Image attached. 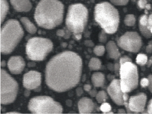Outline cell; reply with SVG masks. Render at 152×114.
<instances>
[{
  "mask_svg": "<svg viewBox=\"0 0 152 114\" xmlns=\"http://www.w3.org/2000/svg\"><path fill=\"white\" fill-rule=\"evenodd\" d=\"M82 68V59L76 53L65 51L58 54L47 64L46 84L56 92L68 91L79 83Z\"/></svg>",
  "mask_w": 152,
  "mask_h": 114,
  "instance_id": "1",
  "label": "cell"
},
{
  "mask_svg": "<svg viewBox=\"0 0 152 114\" xmlns=\"http://www.w3.org/2000/svg\"><path fill=\"white\" fill-rule=\"evenodd\" d=\"M64 7L58 0H42L35 11V21L39 26L51 29L63 21Z\"/></svg>",
  "mask_w": 152,
  "mask_h": 114,
  "instance_id": "2",
  "label": "cell"
},
{
  "mask_svg": "<svg viewBox=\"0 0 152 114\" xmlns=\"http://www.w3.org/2000/svg\"><path fill=\"white\" fill-rule=\"evenodd\" d=\"M94 18L106 33L113 34L117 30L120 23L119 13L110 3L104 2L96 4Z\"/></svg>",
  "mask_w": 152,
  "mask_h": 114,
  "instance_id": "3",
  "label": "cell"
},
{
  "mask_svg": "<svg viewBox=\"0 0 152 114\" xmlns=\"http://www.w3.org/2000/svg\"><path fill=\"white\" fill-rule=\"evenodd\" d=\"M24 32L16 20L7 21L1 29V52L10 54L21 40Z\"/></svg>",
  "mask_w": 152,
  "mask_h": 114,
  "instance_id": "4",
  "label": "cell"
},
{
  "mask_svg": "<svg viewBox=\"0 0 152 114\" xmlns=\"http://www.w3.org/2000/svg\"><path fill=\"white\" fill-rule=\"evenodd\" d=\"M88 17V10L83 4L79 3L69 6L66 18V25L77 40L81 38Z\"/></svg>",
  "mask_w": 152,
  "mask_h": 114,
  "instance_id": "5",
  "label": "cell"
},
{
  "mask_svg": "<svg viewBox=\"0 0 152 114\" xmlns=\"http://www.w3.org/2000/svg\"><path fill=\"white\" fill-rule=\"evenodd\" d=\"M53 48L50 39L43 38H30L26 45V53L28 59L34 61H42L46 58Z\"/></svg>",
  "mask_w": 152,
  "mask_h": 114,
  "instance_id": "6",
  "label": "cell"
},
{
  "mask_svg": "<svg viewBox=\"0 0 152 114\" xmlns=\"http://www.w3.org/2000/svg\"><path fill=\"white\" fill-rule=\"evenodd\" d=\"M28 109L33 114H62L63 110L59 103L48 96H38L29 100Z\"/></svg>",
  "mask_w": 152,
  "mask_h": 114,
  "instance_id": "7",
  "label": "cell"
},
{
  "mask_svg": "<svg viewBox=\"0 0 152 114\" xmlns=\"http://www.w3.org/2000/svg\"><path fill=\"white\" fill-rule=\"evenodd\" d=\"M120 82L124 93L132 92L138 85V69L132 62H126L120 66Z\"/></svg>",
  "mask_w": 152,
  "mask_h": 114,
  "instance_id": "8",
  "label": "cell"
},
{
  "mask_svg": "<svg viewBox=\"0 0 152 114\" xmlns=\"http://www.w3.org/2000/svg\"><path fill=\"white\" fill-rule=\"evenodd\" d=\"M18 84L5 70L1 69V104L4 105L15 100L18 92Z\"/></svg>",
  "mask_w": 152,
  "mask_h": 114,
  "instance_id": "9",
  "label": "cell"
},
{
  "mask_svg": "<svg viewBox=\"0 0 152 114\" xmlns=\"http://www.w3.org/2000/svg\"><path fill=\"white\" fill-rule=\"evenodd\" d=\"M117 44L124 51L137 53L142 47V39L137 33L127 32L119 38Z\"/></svg>",
  "mask_w": 152,
  "mask_h": 114,
  "instance_id": "10",
  "label": "cell"
},
{
  "mask_svg": "<svg viewBox=\"0 0 152 114\" xmlns=\"http://www.w3.org/2000/svg\"><path fill=\"white\" fill-rule=\"evenodd\" d=\"M107 91L112 100L117 105H124L125 103L128 102V94L122 90L120 79L113 80L107 88Z\"/></svg>",
  "mask_w": 152,
  "mask_h": 114,
  "instance_id": "11",
  "label": "cell"
},
{
  "mask_svg": "<svg viewBox=\"0 0 152 114\" xmlns=\"http://www.w3.org/2000/svg\"><path fill=\"white\" fill-rule=\"evenodd\" d=\"M41 74L37 71H31L24 74L23 78V87L28 90L40 89Z\"/></svg>",
  "mask_w": 152,
  "mask_h": 114,
  "instance_id": "12",
  "label": "cell"
},
{
  "mask_svg": "<svg viewBox=\"0 0 152 114\" xmlns=\"http://www.w3.org/2000/svg\"><path fill=\"white\" fill-rule=\"evenodd\" d=\"M147 97L144 93H139L132 96L128 100V107L132 112L142 113L144 111L147 102Z\"/></svg>",
  "mask_w": 152,
  "mask_h": 114,
  "instance_id": "13",
  "label": "cell"
},
{
  "mask_svg": "<svg viewBox=\"0 0 152 114\" xmlns=\"http://www.w3.org/2000/svg\"><path fill=\"white\" fill-rule=\"evenodd\" d=\"M7 66L12 73L17 74L21 73L23 71L26 63L22 57L16 56L9 59Z\"/></svg>",
  "mask_w": 152,
  "mask_h": 114,
  "instance_id": "14",
  "label": "cell"
},
{
  "mask_svg": "<svg viewBox=\"0 0 152 114\" xmlns=\"http://www.w3.org/2000/svg\"><path fill=\"white\" fill-rule=\"evenodd\" d=\"M78 106L80 114H91L94 110L95 104L91 99L84 97L79 100Z\"/></svg>",
  "mask_w": 152,
  "mask_h": 114,
  "instance_id": "15",
  "label": "cell"
},
{
  "mask_svg": "<svg viewBox=\"0 0 152 114\" xmlns=\"http://www.w3.org/2000/svg\"><path fill=\"white\" fill-rule=\"evenodd\" d=\"M10 2L14 9L19 12H28L32 8L29 0H10Z\"/></svg>",
  "mask_w": 152,
  "mask_h": 114,
  "instance_id": "16",
  "label": "cell"
},
{
  "mask_svg": "<svg viewBox=\"0 0 152 114\" xmlns=\"http://www.w3.org/2000/svg\"><path fill=\"white\" fill-rule=\"evenodd\" d=\"M106 49L110 58L117 60L121 56L117 45L113 41H110L107 43L106 46Z\"/></svg>",
  "mask_w": 152,
  "mask_h": 114,
  "instance_id": "17",
  "label": "cell"
},
{
  "mask_svg": "<svg viewBox=\"0 0 152 114\" xmlns=\"http://www.w3.org/2000/svg\"><path fill=\"white\" fill-rule=\"evenodd\" d=\"M148 16L147 15H142L139 19V28L141 33L146 38H149L152 36V33L147 28Z\"/></svg>",
  "mask_w": 152,
  "mask_h": 114,
  "instance_id": "18",
  "label": "cell"
},
{
  "mask_svg": "<svg viewBox=\"0 0 152 114\" xmlns=\"http://www.w3.org/2000/svg\"><path fill=\"white\" fill-rule=\"evenodd\" d=\"M91 79L93 85L95 87L104 86L105 81L104 74L100 72L94 73L91 76Z\"/></svg>",
  "mask_w": 152,
  "mask_h": 114,
  "instance_id": "19",
  "label": "cell"
},
{
  "mask_svg": "<svg viewBox=\"0 0 152 114\" xmlns=\"http://www.w3.org/2000/svg\"><path fill=\"white\" fill-rule=\"evenodd\" d=\"M20 21L28 32L31 34H34L36 33L37 31V28L30 21L27 17H21Z\"/></svg>",
  "mask_w": 152,
  "mask_h": 114,
  "instance_id": "20",
  "label": "cell"
},
{
  "mask_svg": "<svg viewBox=\"0 0 152 114\" xmlns=\"http://www.w3.org/2000/svg\"><path fill=\"white\" fill-rule=\"evenodd\" d=\"M89 68L91 71H98L102 67V62L97 58H92L89 63Z\"/></svg>",
  "mask_w": 152,
  "mask_h": 114,
  "instance_id": "21",
  "label": "cell"
},
{
  "mask_svg": "<svg viewBox=\"0 0 152 114\" xmlns=\"http://www.w3.org/2000/svg\"><path fill=\"white\" fill-rule=\"evenodd\" d=\"M8 4L6 0H1V23L5 18L8 10Z\"/></svg>",
  "mask_w": 152,
  "mask_h": 114,
  "instance_id": "22",
  "label": "cell"
},
{
  "mask_svg": "<svg viewBox=\"0 0 152 114\" xmlns=\"http://www.w3.org/2000/svg\"><path fill=\"white\" fill-rule=\"evenodd\" d=\"M148 57L147 55L143 54H139L137 56L136 61L138 65L143 66L146 65L148 62Z\"/></svg>",
  "mask_w": 152,
  "mask_h": 114,
  "instance_id": "23",
  "label": "cell"
},
{
  "mask_svg": "<svg viewBox=\"0 0 152 114\" xmlns=\"http://www.w3.org/2000/svg\"><path fill=\"white\" fill-rule=\"evenodd\" d=\"M124 23L127 26H134L136 23V18L133 14H128L126 16L124 19Z\"/></svg>",
  "mask_w": 152,
  "mask_h": 114,
  "instance_id": "24",
  "label": "cell"
},
{
  "mask_svg": "<svg viewBox=\"0 0 152 114\" xmlns=\"http://www.w3.org/2000/svg\"><path fill=\"white\" fill-rule=\"evenodd\" d=\"M97 102L100 104L104 103L107 99V95L106 92L104 90L99 91L96 96Z\"/></svg>",
  "mask_w": 152,
  "mask_h": 114,
  "instance_id": "25",
  "label": "cell"
},
{
  "mask_svg": "<svg viewBox=\"0 0 152 114\" xmlns=\"http://www.w3.org/2000/svg\"><path fill=\"white\" fill-rule=\"evenodd\" d=\"M105 48L103 46H97L95 47L94 52L97 56H102L104 54Z\"/></svg>",
  "mask_w": 152,
  "mask_h": 114,
  "instance_id": "26",
  "label": "cell"
},
{
  "mask_svg": "<svg viewBox=\"0 0 152 114\" xmlns=\"http://www.w3.org/2000/svg\"><path fill=\"white\" fill-rule=\"evenodd\" d=\"M138 7L141 9H143L146 8L147 10H149L151 9V5L150 4H148L146 0H139L137 2Z\"/></svg>",
  "mask_w": 152,
  "mask_h": 114,
  "instance_id": "27",
  "label": "cell"
},
{
  "mask_svg": "<svg viewBox=\"0 0 152 114\" xmlns=\"http://www.w3.org/2000/svg\"><path fill=\"white\" fill-rule=\"evenodd\" d=\"M100 109L103 112V113H104L105 112L111 111L112 108L110 104L104 102V103H102V105L100 107Z\"/></svg>",
  "mask_w": 152,
  "mask_h": 114,
  "instance_id": "28",
  "label": "cell"
},
{
  "mask_svg": "<svg viewBox=\"0 0 152 114\" xmlns=\"http://www.w3.org/2000/svg\"><path fill=\"white\" fill-rule=\"evenodd\" d=\"M112 3L116 6L126 5L129 0H110Z\"/></svg>",
  "mask_w": 152,
  "mask_h": 114,
  "instance_id": "29",
  "label": "cell"
},
{
  "mask_svg": "<svg viewBox=\"0 0 152 114\" xmlns=\"http://www.w3.org/2000/svg\"><path fill=\"white\" fill-rule=\"evenodd\" d=\"M149 84V81L148 78H144L141 79V81H140L141 87L142 88H146V87H148Z\"/></svg>",
  "mask_w": 152,
  "mask_h": 114,
  "instance_id": "30",
  "label": "cell"
},
{
  "mask_svg": "<svg viewBox=\"0 0 152 114\" xmlns=\"http://www.w3.org/2000/svg\"><path fill=\"white\" fill-rule=\"evenodd\" d=\"M147 28L150 32L152 33V14H150L148 16V23H147Z\"/></svg>",
  "mask_w": 152,
  "mask_h": 114,
  "instance_id": "31",
  "label": "cell"
},
{
  "mask_svg": "<svg viewBox=\"0 0 152 114\" xmlns=\"http://www.w3.org/2000/svg\"><path fill=\"white\" fill-rule=\"evenodd\" d=\"M132 62V59L129 57H127V56H125V57H121L120 58V66L122 64H123L124 63L126 62Z\"/></svg>",
  "mask_w": 152,
  "mask_h": 114,
  "instance_id": "32",
  "label": "cell"
},
{
  "mask_svg": "<svg viewBox=\"0 0 152 114\" xmlns=\"http://www.w3.org/2000/svg\"><path fill=\"white\" fill-rule=\"evenodd\" d=\"M105 32H102L101 33H100L99 36V41L101 42L105 43L107 41V37L106 34H105Z\"/></svg>",
  "mask_w": 152,
  "mask_h": 114,
  "instance_id": "33",
  "label": "cell"
},
{
  "mask_svg": "<svg viewBox=\"0 0 152 114\" xmlns=\"http://www.w3.org/2000/svg\"><path fill=\"white\" fill-rule=\"evenodd\" d=\"M148 79L149 81V85L148 86V89L150 92L152 94V75L150 74L148 76Z\"/></svg>",
  "mask_w": 152,
  "mask_h": 114,
  "instance_id": "34",
  "label": "cell"
},
{
  "mask_svg": "<svg viewBox=\"0 0 152 114\" xmlns=\"http://www.w3.org/2000/svg\"><path fill=\"white\" fill-rule=\"evenodd\" d=\"M147 112L148 114H152V99L148 103V108H147Z\"/></svg>",
  "mask_w": 152,
  "mask_h": 114,
  "instance_id": "35",
  "label": "cell"
},
{
  "mask_svg": "<svg viewBox=\"0 0 152 114\" xmlns=\"http://www.w3.org/2000/svg\"><path fill=\"white\" fill-rule=\"evenodd\" d=\"M89 94L91 97H95L96 96L97 93L96 90L95 89H93L92 90H91L89 92Z\"/></svg>",
  "mask_w": 152,
  "mask_h": 114,
  "instance_id": "36",
  "label": "cell"
},
{
  "mask_svg": "<svg viewBox=\"0 0 152 114\" xmlns=\"http://www.w3.org/2000/svg\"><path fill=\"white\" fill-rule=\"evenodd\" d=\"M84 89L86 92H89L91 89V86L90 84H86L84 86Z\"/></svg>",
  "mask_w": 152,
  "mask_h": 114,
  "instance_id": "37",
  "label": "cell"
},
{
  "mask_svg": "<svg viewBox=\"0 0 152 114\" xmlns=\"http://www.w3.org/2000/svg\"><path fill=\"white\" fill-rule=\"evenodd\" d=\"M146 52L148 53H151L152 52V44H149L146 47Z\"/></svg>",
  "mask_w": 152,
  "mask_h": 114,
  "instance_id": "38",
  "label": "cell"
},
{
  "mask_svg": "<svg viewBox=\"0 0 152 114\" xmlns=\"http://www.w3.org/2000/svg\"><path fill=\"white\" fill-rule=\"evenodd\" d=\"M83 93V90L81 88H79L76 89V94L77 96H80Z\"/></svg>",
  "mask_w": 152,
  "mask_h": 114,
  "instance_id": "39",
  "label": "cell"
},
{
  "mask_svg": "<svg viewBox=\"0 0 152 114\" xmlns=\"http://www.w3.org/2000/svg\"><path fill=\"white\" fill-rule=\"evenodd\" d=\"M57 35L58 36H64V35H65V33L63 30H58L57 31Z\"/></svg>",
  "mask_w": 152,
  "mask_h": 114,
  "instance_id": "40",
  "label": "cell"
},
{
  "mask_svg": "<svg viewBox=\"0 0 152 114\" xmlns=\"http://www.w3.org/2000/svg\"><path fill=\"white\" fill-rule=\"evenodd\" d=\"M85 44L87 46L92 47L94 46V43L91 41H85Z\"/></svg>",
  "mask_w": 152,
  "mask_h": 114,
  "instance_id": "41",
  "label": "cell"
},
{
  "mask_svg": "<svg viewBox=\"0 0 152 114\" xmlns=\"http://www.w3.org/2000/svg\"><path fill=\"white\" fill-rule=\"evenodd\" d=\"M152 65V56L151 57H150V59H149V60L147 62V65H148V68L150 67L151 65Z\"/></svg>",
  "mask_w": 152,
  "mask_h": 114,
  "instance_id": "42",
  "label": "cell"
},
{
  "mask_svg": "<svg viewBox=\"0 0 152 114\" xmlns=\"http://www.w3.org/2000/svg\"><path fill=\"white\" fill-rule=\"evenodd\" d=\"M120 66L119 67V64H118L117 63L115 65V70L116 73L117 72H119V69H120Z\"/></svg>",
  "mask_w": 152,
  "mask_h": 114,
  "instance_id": "43",
  "label": "cell"
},
{
  "mask_svg": "<svg viewBox=\"0 0 152 114\" xmlns=\"http://www.w3.org/2000/svg\"><path fill=\"white\" fill-rule=\"evenodd\" d=\"M118 113H119V114H126V112L124 109H120L118 110Z\"/></svg>",
  "mask_w": 152,
  "mask_h": 114,
  "instance_id": "44",
  "label": "cell"
},
{
  "mask_svg": "<svg viewBox=\"0 0 152 114\" xmlns=\"http://www.w3.org/2000/svg\"><path fill=\"white\" fill-rule=\"evenodd\" d=\"M29 90H28L27 89V90H26L24 92V95L26 96H28V95H29V94H30V92L29 91Z\"/></svg>",
  "mask_w": 152,
  "mask_h": 114,
  "instance_id": "45",
  "label": "cell"
},
{
  "mask_svg": "<svg viewBox=\"0 0 152 114\" xmlns=\"http://www.w3.org/2000/svg\"><path fill=\"white\" fill-rule=\"evenodd\" d=\"M6 65V62L5 61H2L1 63V67H3L4 66H5Z\"/></svg>",
  "mask_w": 152,
  "mask_h": 114,
  "instance_id": "46",
  "label": "cell"
},
{
  "mask_svg": "<svg viewBox=\"0 0 152 114\" xmlns=\"http://www.w3.org/2000/svg\"><path fill=\"white\" fill-rule=\"evenodd\" d=\"M114 112H112L111 111H109V112H105V113H104V114H114Z\"/></svg>",
  "mask_w": 152,
  "mask_h": 114,
  "instance_id": "47",
  "label": "cell"
},
{
  "mask_svg": "<svg viewBox=\"0 0 152 114\" xmlns=\"http://www.w3.org/2000/svg\"><path fill=\"white\" fill-rule=\"evenodd\" d=\"M7 114H19V113L18 112H8V113H7Z\"/></svg>",
  "mask_w": 152,
  "mask_h": 114,
  "instance_id": "48",
  "label": "cell"
}]
</instances>
